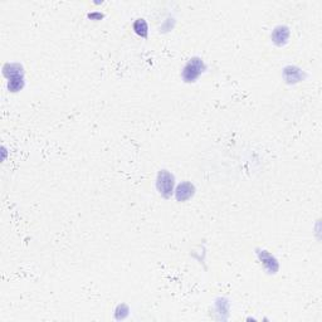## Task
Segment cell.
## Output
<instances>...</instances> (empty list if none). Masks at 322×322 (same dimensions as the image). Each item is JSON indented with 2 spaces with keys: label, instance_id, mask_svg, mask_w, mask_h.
Listing matches in <instances>:
<instances>
[{
  "label": "cell",
  "instance_id": "cell-9",
  "mask_svg": "<svg viewBox=\"0 0 322 322\" xmlns=\"http://www.w3.org/2000/svg\"><path fill=\"white\" fill-rule=\"evenodd\" d=\"M129 312H130V310L126 305H120V306H117V308H116L115 316L117 320H123V318L129 316Z\"/></svg>",
  "mask_w": 322,
  "mask_h": 322
},
{
  "label": "cell",
  "instance_id": "cell-8",
  "mask_svg": "<svg viewBox=\"0 0 322 322\" xmlns=\"http://www.w3.org/2000/svg\"><path fill=\"white\" fill-rule=\"evenodd\" d=\"M134 31L137 36L142 37V38H147L148 33V27L147 23L143 18H139L134 21Z\"/></svg>",
  "mask_w": 322,
  "mask_h": 322
},
{
  "label": "cell",
  "instance_id": "cell-4",
  "mask_svg": "<svg viewBox=\"0 0 322 322\" xmlns=\"http://www.w3.org/2000/svg\"><path fill=\"white\" fill-rule=\"evenodd\" d=\"M257 256H258L259 261L262 262L264 268L267 269L268 273H277L278 268H280V264H278V261L275 258L273 254H270L269 252L267 251H257Z\"/></svg>",
  "mask_w": 322,
  "mask_h": 322
},
{
  "label": "cell",
  "instance_id": "cell-1",
  "mask_svg": "<svg viewBox=\"0 0 322 322\" xmlns=\"http://www.w3.org/2000/svg\"><path fill=\"white\" fill-rule=\"evenodd\" d=\"M3 75L8 80V90L13 93L23 90L24 68L20 63H7L3 67Z\"/></svg>",
  "mask_w": 322,
  "mask_h": 322
},
{
  "label": "cell",
  "instance_id": "cell-5",
  "mask_svg": "<svg viewBox=\"0 0 322 322\" xmlns=\"http://www.w3.org/2000/svg\"><path fill=\"white\" fill-rule=\"evenodd\" d=\"M194 194H195V186L190 181H183L178 185L177 190H175V197L180 203L186 202L190 197H193Z\"/></svg>",
  "mask_w": 322,
  "mask_h": 322
},
{
  "label": "cell",
  "instance_id": "cell-10",
  "mask_svg": "<svg viewBox=\"0 0 322 322\" xmlns=\"http://www.w3.org/2000/svg\"><path fill=\"white\" fill-rule=\"evenodd\" d=\"M88 18L93 19V20H100L101 18H104V14H101V13H92V14H88Z\"/></svg>",
  "mask_w": 322,
  "mask_h": 322
},
{
  "label": "cell",
  "instance_id": "cell-2",
  "mask_svg": "<svg viewBox=\"0 0 322 322\" xmlns=\"http://www.w3.org/2000/svg\"><path fill=\"white\" fill-rule=\"evenodd\" d=\"M205 71H207V64L204 63V61L200 57H193L184 66L181 77L186 83L195 82Z\"/></svg>",
  "mask_w": 322,
  "mask_h": 322
},
{
  "label": "cell",
  "instance_id": "cell-6",
  "mask_svg": "<svg viewBox=\"0 0 322 322\" xmlns=\"http://www.w3.org/2000/svg\"><path fill=\"white\" fill-rule=\"evenodd\" d=\"M306 73L301 68L296 66H287L283 68V78L288 85H294V83L301 82L305 80Z\"/></svg>",
  "mask_w": 322,
  "mask_h": 322
},
{
  "label": "cell",
  "instance_id": "cell-3",
  "mask_svg": "<svg viewBox=\"0 0 322 322\" xmlns=\"http://www.w3.org/2000/svg\"><path fill=\"white\" fill-rule=\"evenodd\" d=\"M175 186V178L167 170H160L156 178V189L161 196L169 199L174 194Z\"/></svg>",
  "mask_w": 322,
  "mask_h": 322
},
{
  "label": "cell",
  "instance_id": "cell-7",
  "mask_svg": "<svg viewBox=\"0 0 322 322\" xmlns=\"http://www.w3.org/2000/svg\"><path fill=\"white\" fill-rule=\"evenodd\" d=\"M289 28L287 26H277L275 29L272 31V34H270V38H272V42L275 43L278 47H282L285 45L289 39Z\"/></svg>",
  "mask_w": 322,
  "mask_h": 322
}]
</instances>
